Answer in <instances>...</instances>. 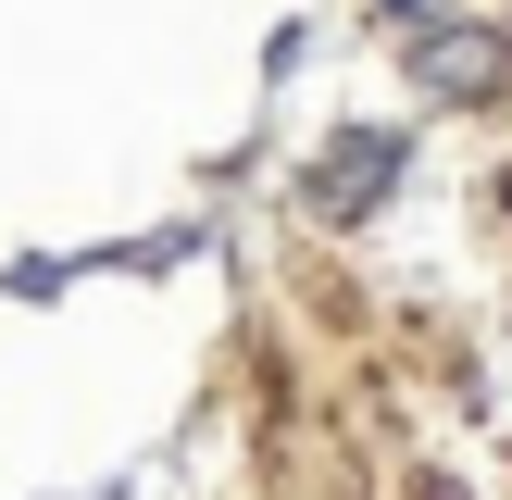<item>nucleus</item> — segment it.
<instances>
[{
    "label": "nucleus",
    "instance_id": "obj_1",
    "mask_svg": "<svg viewBox=\"0 0 512 500\" xmlns=\"http://www.w3.org/2000/svg\"><path fill=\"white\" fill-rule=\"evenodd\" d=\"M425 75H438V88H500V38H438Z\"/></svg>",
    "mask_w": 512,
    "mask_h": 500
}]
</instances>
